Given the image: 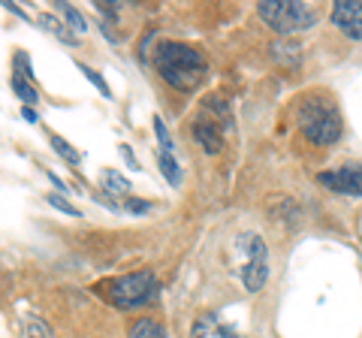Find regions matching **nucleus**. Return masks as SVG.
<instances>
[{
	"label": "nucleus",
	"instance_id": "16",
	"mask_svg": "<svg viewBox=\"0 0 362 338\" xmlns=\"http://www.w3.org/2000/svg\"><path fill=\"white\" fill-rule=\"evenodd\" d=\"M24 338H55L40 317H24Z\"/></svg>",
	"mask_w": 362,
	"mask_h": 338
},
{
	"label": "nucleus",
	"instance_id": "25",
	"mask_svg": "<svg viewBox=\"0 0 362 338\" xmlns=\"http://www.w3.org/2000/svg\"><path fill=\"white\" fill-rule=\"evenodd\" d=\"M49 178H51V185H55V187H60V194H64V190H67V185H64V181H60V178L55 176V172H49Z\"/></svg>",
	"mask_w": 362,
	"mask_h": 338
},
{
	"label": "nucleus",
	"instance_id": "4",
	"mask_svg": "<svg viewBox=\"0 0 362 338\" xmlns=\"http://www.w3.org/2000/svg\"><path fill=\"white\" fill-rule=\"evenodd\" d=\"M260 19L278 33H296L317 24V12L299 0H260L257 3Z\"/></svg>",
	"mask_w": 362,
	"mask_h": 338
},
{
	"label": "nucleus",
	"instance_id": "13",
	"mask_svg": "<svg viewBox=\"0 0 362 338\" xmlns=\"http://www.w3.org/2000/svg\"><path fill=\"white\" fill-rule=\"evenodd\" d=\"M157 167H160V172H163V178L169 181L172 187H178L181 185V167L175 163V154H157Z\"/></svg>",
	"mask_w": 362,
	"mask_h": 338
},
{
	"label": "nucleus",
	"instance_id": "8",
	"mask_svg": "<svg viewBox=\"0 0 362 338\" xmlns=\"http://www.w3.org/2000/svg\"><path fill=\"white\" fill-rule=\"evenodd\" d=\"M191 136H193V142L209 154H218L223 149V133L209 115H200L191 121Z\"/></svg>",
	"mask_w": 362,
	"mask_h": 338
},
{
	"label": "nucleus",
	"instance_id": "20",
	"mask_svg": "<svg viewBox=\"0 0 362 338\" xmlns=\"http://www.w3.org/2000/svg\"><path fill=\"white\" fill-rule=\"evenodd\" d=\"M79 70H82L85 76H88V82L94 85V88H97L100 94H106V97H109V85L103 82V76H100L97 70H91V67H85V64H79Z\"/></svg>",
	"mask_w": 362,
	"mask_h": 338
},
{
	"label": "nucleus",
	"instance_id": "19",
	"mask_svg": "<svg viewBox=\"0 0 362 338\" xmlns=\"http://www.w3.org/2000/svg\"><path fill=\"white\" fill-rule=\"evenodd\" d=\"M12 67L15 70H19V76L21 79H33V70H31V60H28V55H24V51H15V58H12Z\"/></svg>",
	"mask_w": 362,
	"mask_h": 338
},
{
	"label": "nucleus",
	"instance_id": "12",
	"mask_svg": "<svg viewBox=\"0 0 362 338\" xmlns=\"http://www.w3.org/2000/svg\"><path fill=\"white\" fill-rule=\"evenodd\" d=\"M10 88H12L15 97L24 100V103H28V106H31V103H37V100H40V91L33 88V85H31L28 79H21V76L15 73V70H12V76H10Z\"/></svg>",
	"mask_w": 362,
	"mask_h": 338
},
{
	"label": "nucleus",
	"instance_id": "10",
	"mask_svg": "<svg viewBox=\"0 0 362 338\" xmlns=\"http://www.w3.org/2000/svg\"><path fill=\"white\" fill-rule=\"evenodd\" d=\"M103 190H106V194L103 196H112V199H130V181L127 178H121L115 169H106L103 172ZM112 209H118L115 203H112Z\"/></svg>",
	"mask_w": 362,
	"mask_h": 338
},
{
	"label": "nucleus",
	"instance_id": "2",
	"mask_svg": "<svg viewBox=\"0 0 362 338\" xmlns=\"http://www.w3.org/2000/svg\"><path fill=\"white\" fill-rule=\"evenodd\" d=\"M299 130L308 142L332 145L341 136V112L329 94H308L299 103Z\"/></svg>",
	"mask_w": 362,
	"mask_h": 338
},
{
	"label": "nucleus",
	"instance_id": "21",
	"mask_svg": "<svg viewBox=\"0 0 362 338\" xmlns=\"http://www.w3.org/2000/svg\"><path fill=\"white\" fill-rule=\"evenodd\" d=\"M49 203L55 205V209H60V212H64V214H70V218H79V209H76V205H70V203H67L64 196L51 194V196H49Z\"/></svg>",
	"mask_w": 362,
	"mask_h": 338
},
{
	"label": "nucleus",
	"instance_id": "18",
	"mask_svg": "<svg viewBox=\"0 0 362 338\" xmlns=\"http://www.w3.org/2000/svg\"><path fill=\"white\" fill-rule=\"evenodd\" d=\"M154 133H157V142H160V151H163V154H175L172 136H169V130H166V124H163L160 118H154Z\"/></svg>",
	"mask_w": 362,
	"mask_h": 338
},
{
	"label": "nucleus",
	"instance_id": "17",
	"mask_svg": "<svg viewBox=\"0 0 362 338\" xmlns=\"http://www.w3.org/2000/svg\"><path fill=\"white\" fill-rule=\"evenodd\" d=\"M51 149H55V151H58V154H60V158H64L67 163H79V160H82V154L76 151V149H73V145L67 142V140H60V136H51Z\"/></svg>",
	"mask_w": 362,
	"mask_h": 338
},
{
	"label": "nucleus",
	"instance_id": "24",
	"mask_svg": "<svg viewBox=\"0 0 362 338\" xmlns=\"http://www.w3.org/2000/svg\"><path fill=\"white\" fill-rule=\"evenodd\" d=\"M21 118H24V121H31V124H40V115H37V112H33L31 106H24V109H21Z\"/></svg>",
	"mask_w": 362,
	"mask_h": 338
},
{
	"label": "nucleus",
	"instance_id": "1",
	"mask_svg": "<svg viewBox=\"0 0 362 338\" xmlns=\"http://www.w3.org/2000/svg\"><path fill=\"white\" fill-rule=\"evenodd\" d=\"M154 67H157L160 79L169 88L184 94L200 88L205 73H209L205 58L193 46H184V42H160L157 51H154Z\"/></svg>",
	"mask_w": 362,
	"mask_h": 338
},
{
	"label": "nucleus",
	"instance_id": "22",
	"mask_svg": "<svg viewBox=\"0 0 362 338\" xmlns=\"http://www.w3.org/2000/svg\"><path fill=\"white\" fill-rule=\"evenodd\" d=\"M124 209L127 212H133V214H145V212H151V203H142V199H127V203H124Z\"/></svg>",
	"mask_w": 362,
	"mask_h": 338
},
{
	"label": "nucleus",
	"instance_id": "5",
	"mask_svg": "<svg viewBox=\"0 0 362 338\" xmlns=\"http://www.w3.org/2000/svg\"><path fill=\"white\" fill-rule=\"evenodd\" d=\"M236 254L241 257L239 275L245 281V290L257 293L266 284V278H269V251H266V242L257 233H239Z\"/></svg>",
	"mask_w": 362,
	"mask_h": 338
},
{
	"label": "nucleus",
	"instance_id": "6",
	"mask_svg": "<svg viewBox=\"0 0 362 338\" xmlns=\"http://www.w3.org/2000/svg\"><path fill=\"white\" fill-rule=\"evenodd\" d=\"M320 185L344 196H362V163H347V167L320 172Z\"/></svg>",
	"mask_w": 362,
	"mask_h": 338
},
{
	"label": "nucleus",
	"instance_id": "3",
	"mask_svg": "<svg viewBox=\"0 0 362 338\" xmlns=\"http://www.w3.org/2000/svg\"><path fill=\"white\" fill-rule=\"evenodd\" d=\"M97 290L103 293V299H109L115 308L130 311V308H142V305L157 299L160 281L154 272H133V275H121V278L100 284Z\"/></svg>",
	"mask_w": 362,
	"mask_h": 338
},
{
	"label": "nucleus",
	"instance_id": "11",
	"mask_svg": "<svg viewBox=\"0 0 362 338\" xmlns=\"http://www.w3.org/2000/svg\"><path fill=\"white\" fill-rule=\"evenodd\" d=\"M40 24L51 33V37H58L60 42H64V46H76V42H79V40H76V33H73V31H67V24H64V22H58L55 15H40Z\"/></svg>",
	"mask_w": 362,
	"mask_h": 338
},
{
	"label": "nucleus",
	"instance_id": "14",
	"mask_svg": "<svg viewBox=\"0 0 362 338\" xmlns=\"http://www.w3.org/2000/svg\"><path fill=\"white\" fill-rule=\"evenodd\" d=\"M130 338H166V332H163V326L154 323L151 317H142V320H136L133 323Z\"/></svg>",
	"mask_w": 362,
	"mask_h": 338
},
{
	"label": "nucleus",
	"instance_id": "15",
	"mask_svg": "<svg viewBox=\"0 0 362 338\" xmlns=\"http://www.w3.org/2000/svg\"><path fill=\"white\" fill-rule=\"evenodd\" d=\"M60 12H64V19H67V24L73 28V33H85V31H88V22H85V15L76 10V6L60 3Z\"/></svg>",
	"mask_w": 362,
	"mask_h": 338
},
{
	"label": "nucleus",
	"instance_id": "7",
	"mask_svg": "<svg viewBox=\"0 0 362 338\" xmlns=\"http://www.w3.org/2000/svg\"><path fill=\"white\" fill-rule=\"evenodd\" d=\"M332 24L344 37L362 40V0H338L332 6Z\"/></svg>",
	"mask_w": 362,
	"mask_h": 338
},
{
	"label": "nucleus",
	"instance_id": "23",
	"mask_svg": "<svg viewBox=\"0 0 362 338\" xmlns=\"http://www.w3.org/2000/svg\"><path fill=\"white\" fill-rule=\"evenodd\" d=\"M121 149V154H124V160H127V167H133L136 172H139V160L133 158V151H130V145H118Z\"/></svg>",
	"mask_w": 362,
	"mask_h": 338
},
{
	"label": "nucleus",
	"instance_id": "9",
	"mask_svg": "<svg viewBox=\"0 0 362 338\" xmlns=\"http://www.w3.org/2000/svg\"><path fill=\"white\" fill-rule=\"evenodd\" d=\"M191 338H241L236 329L223 326L218 314H202L191 329Z\"/></svg>",
	"mask_w": 362,
	"mask_h": 338
}]
</instances>
